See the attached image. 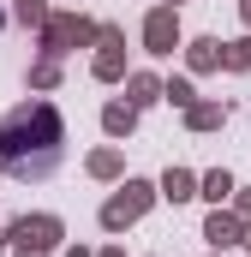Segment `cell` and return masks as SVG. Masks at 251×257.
<instances>
[{"label":"cell","mask_w":251,"mask_h":257,"mask_svg":"<svg viewBox=\"0 0 251 257\" xmlns=\"http://www.w3.org/2000/svg\"><path fill=\"white\" fill-rule=\"evenodd\" d=\"M60 144H66V126L48 102H24L0 120V162L12 180H48L60 168Z\"/></svg>","instance_id":"cell-1"}]
</instances>
